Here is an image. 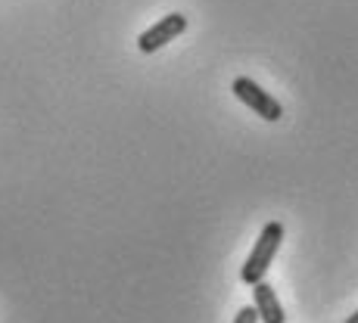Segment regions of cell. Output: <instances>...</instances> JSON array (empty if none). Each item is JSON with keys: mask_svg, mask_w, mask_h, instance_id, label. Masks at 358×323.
Masks as SVG:
<instances>
[{"mask_svg": "<svg viewBox=\"0 0 358 323\" xmlns=\"http://www.w3.org/2000/svg\"><path fill=\"white\" fill-rule=\"evenodd\" d=\"M280 243H284V224H280V221H271V224L262 227V233H259L256 246H252L250 258H246V264L240 267V280H243L246 286H252V283H259V280H265V273H268V267H271L274 255H278Z\"/></svg>", "mask_w": 358, "mask_h": 323, "instance_id": "cell-1", "label": "cell"}, {"mask_svg": "<svg viewBox=\"0 0 358 323\" xmlns=\"http://www.w3.org/2000/svg\"><path fill=\"white\" fill-rule=\"evenodd\" d=\"M231 91H234V97L243 103V106H250L252 112L262 115L265 121H278L280 115H284V106H280V103L274 100L268 91H262L252 78H237L231 84Z\"/></svg>", "mask_w": 358, "mask_h": 323, "instance_id": "cell-2", "label": "cell"}, {"mask_svg": "<svg viewBox=\"0 0 358 323\" xmlns=\"http://www.w3.org/2000/svg\"><path fill=\"white\" fill-rule=\"evenodd\" d=\"M184 31H187V16H184V13H169V16H162L159 22L150 25V29L137 38V50L141 53H156V50H162L169 40L181 38Z\"/></svg>", "mask_w": 358, "mask_h": 323, "instance_id": "cell-3", "label": "cell"}, {"mask_svg": "<svg viewBox=\"0 0 358 323\" xmlns=\"http://www.w3.org/2000/svg\"><path fill=\"white\" fill-rule=\"evenodd\" d=\"M252 305H256L262 323H284L287 320V314H284V308H280L278 295H274V290L265 283V280L252 283Z\"/></svg>", "mask_w": 358, "mask_h": 323, "instance_id": "cell-4", "label": "cell"}, {"mask_svg": "<svg viewBox=\"0 0 358 323\" xmlns=\"http://www.w3.org/2000/svg\"><path fill=\"white\" fill-rule=\"evenodd\" d=\"M234 323H259V311H256V305L240 308V314L234 317Z\"/></svg>", "mask_w": 358, "mask_h": 323, "instance_id": "cell-5", "label": "cell"}, {"mask_svg": "<svg viewBox=\"0 0 358 323\" xmlns=\"http://www.w3.org/2000/svg\"><path fill=\"white\" fill-rule=\"evenodd\" d=\"M346 323H358V311H355V314H349V317H346Z\"/></svg>", "mask_w": 358, "mask_h": 323, "instance_id": "cell-6", "label": "cell"}]
</instances>
